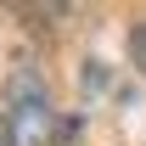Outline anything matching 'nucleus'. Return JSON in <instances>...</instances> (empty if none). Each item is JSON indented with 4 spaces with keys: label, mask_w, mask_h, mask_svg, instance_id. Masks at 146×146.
<instances>
[{
    "label": "nucleus",
    "mask_w": 146,
    "mask_h": 146,
    "mask_svg": "<svg viewBox=\"0 0 146 146\" xmlns=\"http://www.w3.org/2000/svg\"><path fill=\"white\" fill-rule=\"evenodd\" d=\"M0 118H6L11 146H45V141H51V129H56V107H51L45 79L17 73V79L6 84V107H0Z\"/></svg>",
    "instance_id": "obj_1"
}]
</instances>
